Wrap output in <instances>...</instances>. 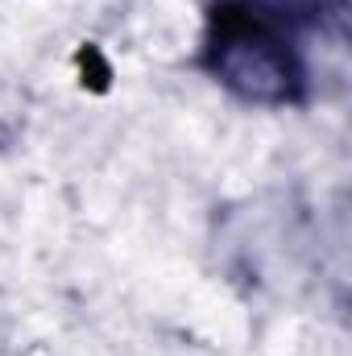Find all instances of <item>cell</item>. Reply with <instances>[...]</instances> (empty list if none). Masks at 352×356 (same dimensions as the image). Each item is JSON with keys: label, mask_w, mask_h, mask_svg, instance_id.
Returning a JSON list of instances; mask_svg holds the SVG:
<instances>
[{"label": "cell", "mask_w": 352, "mask_h": 356, "mask_svg": "<svg viewBox=\"0 0 352 356\" xmlns=\"http://www.w3.org/2000/svg\"><path fill=\"white\" fill-rule=\"evenodd\" d=\"M203 67L249 104H294L307 91L298 33L253 0H220L211 8Z\"/></svg>", "instance_id": "1"}]
</instances>
